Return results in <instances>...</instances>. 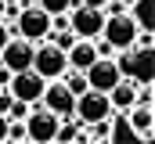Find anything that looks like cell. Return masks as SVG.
<instances>
[{"mask_svg": "<svg viewBox=\"0 0 155 144\" xmlns=\"http://www.w3.org/2000/svg\"><path fill=\"white\" fill-rule=\"evenodd\" d=\"M18 4H36V0H18Z\"/></svg>", "mask_w": 155, "mask_h": 144, "instance_id": "obj_20", "label": "cell"}, {"mask_svg": "<svg viewBox=\"0 0 155 144\" xmlns=\"http://www.w3.org/2000/svg\"><path fill=\"white\" fill-rule=\"evenodd\" d=\"M11 33L22 36V40H29V43H40V40H47V33H51V15L40 4H22L18 15L11 18Z\"/></svg>", "mask_w": 155, "mask_h": 144, "instance_id": "obj_1", "label": "cell"}, {"mask_svg": "<svg viewBox=\"0 0 155 144\" xmlns=\"http://www.w3.org/2000/svg\"><path fill=\"white\" fill-rule=\"evenodd\" d=\"M11 36H15V33H11V22H4V18H0V47H4Z\"/></svg>", "mask_w": 155, "mask_h": 144, "instance_id": "obj_16", "label": "cell"}, {"mask_svg": "<svg viewBox=\"0 0 155 144\" xmlns=\"http://www.w3.org/2000/svg\"><path fill=\"white\" fill-rule=\"evenodd\" d=\"M87 76V87H94V90H112L119 79H123V72H119V65H116V54H108V58H97L90 69L83 72Z\"/></svg>", "mask_w": 155, "mask_h": 144, "instance_id": "obj_10", "label": "cell"}, {"mask_svg": "<svg viewBox=\"0 0 155 144\" xmlns=\"http://www.w3.org/2000/svg\"><path fill=\"white\" fill-rule=\"evenodd\" d=\"M40 105L47 108V112H54L58 119H72L76 94H72L61 79H47V83H43V94H40Z\"/></svg>", "mask_w": 155, "mask_h": 144, "instance_id": "obj_8", "label": "cell"}, {"mask_svg": "<svg viewBox=\"0 0 155 144\" xmlns=\"http://www.w3.org/2000/svg\"><path fill=\"white\" fill-rule=\"evenodd\" d=\"M101 25H105V7H87V4H72L69 7V29L79 40L101 36Z\"/></svg>", "mask_w": 155, "mask_h": 144, "instance_id": "obj_7", "label": "cell"}, {"mask_svg": "<svg viewBox=\"0 0 155 144\" xmlns=\"http://www.w3.org/2000/svg\"><path fill=\"white\" fill-rule=\"evenodd\" d=\"M112 115H116V112H112V101H108V94H105V90L87 87L83 94H76L72 119H76L79 126H90V123H101V119H112Z\"/></svg>", "mask_w": 155, "mask_h": 144, "instance_id": "obj_3", "label": "cell"}, {"mask_svg": "<svg viewBox=\"0 0 155 144\" xmlns=\"http://www.w3.org/2000/svg\"><path fill=\"white\" fill-rule=\"evenodd\" d=\"M7 83H11V69L0 65V90H7Z\"/></svg>", "mask_w": 155, "mask_h": 144, "instance_id": "obj_17", "label": "cell"}, {"mask_svg": "<svg viewBox=\"0 0 155 144\" xmlns=\"http://www.w3.org/2000/svg\"><path fill=\"white\" fill-rule=\"evenodd\" d=\"M58 115L54 112H47V108L33 105L29 108V115H25V141H33V144H54V130H58Z\"/></svg>", "mask_w": 155, "mask_h": 144, "instance_id": "obj_6", "label": "cell"}, {"mask_svg": "<svg viewBox=\"0 0 155 144\" xmlns=\"http://www.w3.org/2000/svg\"><path fill=\"white\" fill-rule=\"evenodd\" d=\"M123 115H126V123H130V133H134V137H141L144 144L155 137V112H152V105H130Z\"/></svg>", "mask_w": 155, "mask_h": 144, "instance_id": "obj_12", "label": "cell"}, {"mask_svg": "<svg viewBox=\"0 0 155 144\" xmlns=\"http://www.w3.org/2000/svg\"><path fill=\"white\" fill-rule=\"evenodd\" d=\"M7 141V115H0V144Z\"/></svg>", "mask_w": 155, "mask_h": 144, "instance_id": "obj_18", "label": "cell"}, {"mask_svg": "<svg viewBox=\"0 0 155 144\" xmlns=\"http://www.w3.org/2000/svg\"><path fill=\"white\" fill-rule=\"evenodd\" d=\"M29 108H33V105H25V101H11L7 119H25V115H29Z\"/></svg>", "mask_w": 155, "mask_h": 144, "instance_id": "obj_15", "label": "cell"}, {"mask_svg": "<svg viewBox=\"0 0 155 144\" xmlns=\"http://www.w3.org/2000/svg\"><path fill=\"white\" fill-rule=\"evenodd\" d=\"M76 4H87V7H105L108 0H76Z\"/></svg>", "mask_w": 155, "mask_h": 144, "instance_id": "obj_19", "label": "cell"}, {"mask_svg": "<svg viewBox=\"0 0 155 144\" xmlns=\"http://www.w3.org/2000/svg\"><path fill=\"white\" fill-rule=\"evenodd\" d=\"M33 47H36V43H29V40H22V36H11V40L0 47V65H7L11 72L33 69Z\"/></svg>", "mask_w": 155, "mask_h": 144, "instance_id": "obj_11", "label": "cell"}, {"mask_svg": "<svg viewBox=\"0 0 155 144\" xmlns=\"http://www.w3.org/2000/svg\"><path fill=\"white\" fill-rule=\"evenodd\" d=\"M101 36L112 43V51H126L137 40V22L130 18V11H112V15H105Z\"/></svg>", "mask_w": 155, "mask_h": 144, "instance_id": "obj_4", "label": "cell"}, {"mask_svg": "<svg viewBox=\"0 0 155 144\" xmlns=\"http://www.w3.org/2000/svg\"><path fill=\"white\" fill-rule=\"evenodd\" d=\"M108 101H112V112H126L130 105H137V83L123 76L116 87L108 90Z\"/></svg>", "mask_w": 155, "mask_h": 144, "instance_id": "obj_14", "label": "cell"}, {"mask_svg": "<svg viewBox=\"0 0 155 144\" xmlns=\"http://www.w3.org/2000/svg\"><path fill=\"white\" fill-rule=\"evenodd\" d=\"M65 58H69V69H79V72H87L94 61H97V51H94V40H72V47L65 51Z\"/></svg>", "mask_w": 155, "mask_h": 144, "instance_id": "obj_13", "label": "cell"}, {"mask_svg": "<svg viewBox=\"0 0 155 144\" xmlns=\"http://www.w3.org/2000/svg\"><path fill=\"white\" fill-rule=\"evenodd\" d=\"M43 76L33 69H22V72H11V83H7V94L15 101H25V105H36L40 94H43Z\"/></svg>", "mask_w": 155, "mask_h": 144, "instance_id": "obj_9", "label": "cell"}, {"mask_svg": "<svg viewBox=\"0 0 155 144\" xmlns=\"http://www.w3.org/2000/svg\"><path fill=\"white\" fill-rule=\"evenodd\" d=\"M152 47H126V51H116V65L119 72L126 76V79H134V83H152L155 79V61H152Z\"/></svg>", "mask_w": 155, "mask_h": 144, "instance_id": "obj_2", "label": "cell"}, {"mask_svg": "<svg viewBox=\"0 0 155 144\" xmlns=\"http://www.w3.org/2000/svg\"><path fill=\"white\" fill-rule=\"evenodd\" d=\"M65 69H69V58L61 47H54L51 40H40L33 47V72H40L43 79H58Z\"/></svg>", "mask_w": 155, "mask_h": 144, "instance_id": "obj_5", "label": "cell"}]
</instances>
